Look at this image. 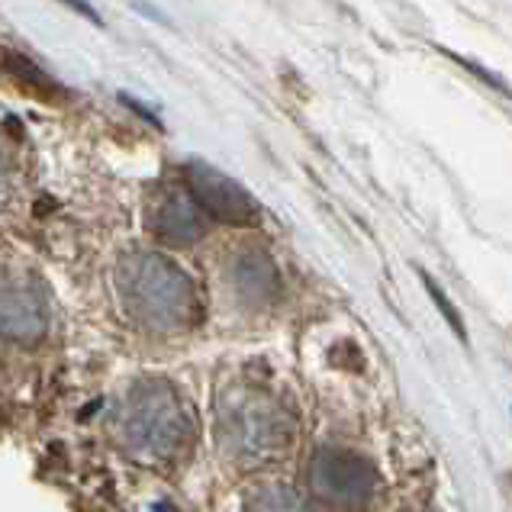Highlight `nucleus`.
<instances>
[{
  "instance_id": "f257e3e1",
  "label": "nucleus",
  "mask_w": 512,
  "mask_h": 512,
  "mask_svg": "<svg viewBox=\"0 0 512 512\" xmlns=\"http://www.w3.org/2000/svg\"><path fill=\"white\" fill-rule=\"evenodd\" d=\"M116 287L123 310L149 332H184L200 319V294L194 281L158 252L126 255L116 268Z\"/></svg>"
},
{
  "instance_id": "f03ea898",
  "label": "nucleus",
  "mask_w": 512,
  "mask_h": 512,
  "mask_svg": "<svg viewBox=\"0 0 512 512\" xmlns=\"http://www.w3.org/2000/svg\"><path fill=\"white\" fill-rule=\"evenodd\" d=\"M116 438L129 458L139 464L162 467L181 458L194 435V419L168 380H139L116 409Z\"/></svg>"
},
{
  "instance_id": "7ed1b4c3",
  "label": "nucleus",
  "mask_w": 512,
  "mask_h": 512,
  "mask_svg": "<svg viewBox=\"0 0 512 512\" xmlns=\"http://www.w3.org/2000/svg\"><path fill=\"white\" fill-rule=\"evenodd\" d=\"M219 451L245 467L277 458L294 438V419L274 397L252 387L229 390L216 413Z\"/></svg>"
},
{
  "instance_id": "20e7f679",
  "label": "nucleus",
  "mask_w": 512,
  "mask_h": 512,
  "mask_svg": "<svg viewBox=\"0 0 512 512\" xmlns=\"http://www.w3.org/2000/svg\"><path fill=\"white\" fill-rule=\"evenodd\" d=\"M310 490L316 500L335 509H368L380 493V477L371 461L351 455L345 448H319L310 471Z\"/></svg>"
},
{
  "instance_id": "39448f33",
  "label": "nucleus",
  "mask_w": 512,
  "mask_h": 512,
  "mask_svg": "<svg viewBox=\"0 0 512 512\" xmlns=\"http://www.w3.org/2000/svg\"><path fill=\"white\" fill-rule=\"evenodd\" d=\"M187 184H190L194 200L203 207V213L219 219V223H229V226H255L258 223L261 210L252 200V194H248L242 184L226 178L223 171L197 162L187 168Z\"/></svg>"
},
{
  "instance_id": "423d86ee",
  "label": "nucleus",
  "mask_w": 512,
  "mask_h": 512,
  "mask_svg": "<svg viewBox=\"0 0 512 512\" xmlns=\"http://www.w3.org/2000/svg\"><path fill=\"white\" fill-rule=\"evenodd\" d=\"M207 219L210 216L203 213V207L194 200L190 187H181V184L165 187L149 207L152 232L162 242L178 245V248L194 245L197 239H203V232H207V226H210Z\"/></svg>"
},
{
  "instance_id": "0eeeda50",
  "label": "nucleus",
  "mask_w": 512,
  "mask_h": 512,
  "mask_svg": "<svg viewBox=\"0 0 512 512\" xmlns=\"http://www.w3.org/2000/svg\"><path fill=\"white\" fill-rule=\"evenodd\" d=\"M49 310L42 294L17 277H0V339L33 345L46 335Z\"/></svg>"
},
{
  "instance_id": "6e6552de",
  "label": "nucleus",
  "mask_w": 512,
  "mask_h": 512,
  "mask_svg": "<svg viewBox=\"0 0 512 512\" xmlns=\"http://www.w3.org/2000/svg\"><path fill=\"white\" fill-rule=\"evenodd\" d=\"M229 287L245 306L261 310V306H271L277 294H281V277H277V265L268 252H261V248H242L229 261Z\"/></svg>"
},
{
  "instance_id": "1a4fd4ad",
  "label": "nucleus",
  "mask_w": 512,
  "mask_h": 512,
  "mask_svg": "<svg viewBox=\"0 0 512 512\" xmlns=\"http://www.w3.org/2000/svg\"><path fill=\"white\" fill-rule=\"evenodd\" d=\"M0 75H4L13 87H17L20 94L33 97V100H42V104H65L68 100V91L55 78H49L46 71L39 65L29 62L26 55L20 52H10V49H0Z\"/></svg>"
},
{
  "instance_id": "9d476101",
  "label": "nucleus",
  "mask_w": 512,
  "mask_h": 512,
  "mask_svg": "<svg viewBox=\"0 0 512 512\" xmlns=\"http://www.w3.org/2000/svg\"><path fill=\"white\" fill-rule=\"evenodd\" d=\"M245 512H310V509H306L300 493L274 484V487H261L258 493H252V500L245 503Z\"/></svg>"
},
{
  "instance_id": "9b49d317",
  "label": "nucleus",
  "mask_w": 512,
  "mask_h": 512,
  "mask_svg": "<svg viewBox=\"0 0 512 512\" xmlns=\"http://www.w3.org/2000/svg\"><path fill=\"white\" fill-rule=\"evenodd\" d=\"M422 284H426V290H429V297L435 300V306H438V310H442V316L448 319V326H451V329H455V335H458V339H461V342H467V332H464V323H461V316H458V310H455V306H451V303H448V297H445V290H442V287H435V281H432V277H429V274H422Z\"/></svg>"
},
{
  "instance_id": "f8f14e48",
  "label": "nucleus",
  "mask_w": 512,
  "mask_h": 512,
  "mask_svg": "<svg viewBox=\"0 0 512 512\" xmlns=\"http://www.w3.org/2000/svg\"><path fill=\"white\" fill-rule=\"evenodd\" d=\"M68 7H75L81 17H87V20H94V23H100V17H97V10L91 7V4H84V0H65Z\"/></svg>"
},
{
  "instance_id": "ddd939ff",
  "label": "nucleus",
  "mask_w": 512,
  "mask_h": 512,
  "mask_svg": "<svg viewBox=\"0 0 512 512\" xmlns=\"http://www.w3.org/2000/svg\"><path fill=\"white\" fill-rule=\"evenodd\" d=\"M7 178V149H4V142H0V184H4Z\"/></svg>"
}]
</instances>
